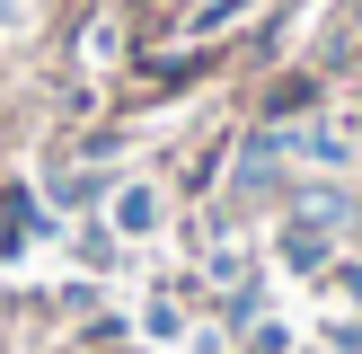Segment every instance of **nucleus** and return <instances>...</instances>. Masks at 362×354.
<instances>
[{
  "label": "nucleus",
  "mask_w": 362,
  "mask_h": 354,
  "mask_svg": "<svg viewBox=\"0 0 362 354\" xmlns=\"http://www.w3.org/2000/svg\"><path fill=\"white\" fill-rule=\"evenodd\" d=\"M115 222H124V230H151V222H159V195H151V186H133V195L115 204Z\"/></svg>",
  "instance_id": "obj_1"
}]
</instances>
